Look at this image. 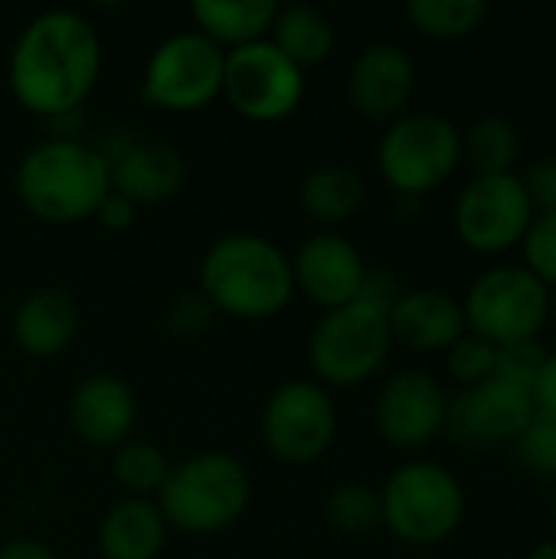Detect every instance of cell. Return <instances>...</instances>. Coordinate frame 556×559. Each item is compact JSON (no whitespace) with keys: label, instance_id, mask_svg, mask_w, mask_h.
Segmentation results:
<instances>
[{"label":"cell","instance_id":"obj_1","mask_svg":"<svg viewBox=\"0 0 556 559\" xmlns=\"http://www.w3.org/2000/svg\"><path fill=\"white\" fill-rule=\"evenodd\" d=\"M102 72V39L75 10H46L33 16L7 59V82L20 108L62 118L95 88Z\"/></svg>","mask_w":556,"mask_h":559},{"label":"cell","instance_id":"obj_2","mask_svg":"<svg viewBox=\"0 0 556 559\" xmlns=\"http://www.w3.org/2000/svg\"><path fill=\"white\" fill-rule=\"evenodd\" d=\"M13 190L29 216L69 226L95 216L111 193V177L98 147L79 138H49L20 157Z\"/></svg>","mask_w":556,"mask_h":559},{"label":"cell","instance_id":"obj_3","mask_svg":"<svg viewBox=\"0 0 556 559\" xmlns=\"http://www.w3.org/2000/svg\"><path fill=\"white\" fill-rule=\"evenodd\" d=\"M200 295L213 311L239 321L275 318L295 295L292 259L265 236L229 233L200 262Z\"/></svg>","mask_w":556,"mask_h":559},{"label":"cell","instance_id":"obj_4","mask_svg":"<svg viewBox=\"0 0 556 559\" xmlns=\"http://www.w3.org/2000/svg\"><path fill=\"white\" fill-rule=\"evenodd\" d=\"M154 498L167 531L210 537L242 521L252 501V478L239 459L226 452H200L170 465L167 481Z\"/></svg>","mask_w":556,"mask_h":559},{"label":"cell","instance_id":"obj_5","mask_svg":"<svg viewBox=\"0 0 556 559\" xmlns=\"http://www.w3.org/2000/svg\"><path fill=\"white\" fill-rule=\"evenodd\" d=\"M383 527L410 547H439L465 524V488L459 475L433 459H410L380 488Z\"/></svg>","mask_w":556,"mask_h":559},{"label":"cell","instance_id":"obj_6","mask_svg":"<svg viewBox=\"0 0 556 559\" xmlns=\"http://www.w3.org/2000/svg\"><path fill=\"white\" fill-rule=\"evenodd\" d=\"M459 164L462 131L436 111H403L383 128L377 144L383 183L406 200H419L449 183Z\"/></svg>","mask_w":556,"mask_h":559},{"label":"cell","instance_id":"obj_7","mask_svg":"<svg viewBox=\"0 0 556 559\" xmlns=\"http://www.w3.org/2000/svg\"><path fill=\"white\" fill-rule=\"evenodd\" d=\"M390 350V311L364 298L324 311L308 334V367L321 386L367 383L387 367Z\"/></svg>","mask_w":556,"mask_h":559},{"label":"cell","instance_id":"obj_8","mask_svg":"<svg viewBox=\"0 0 556 559\" xmlns=\"http://www.w3.org/2000/svg\"><path fill=\"white\" fill-rule=\"evenodd\" d=\"M459 301L465 328L495 347L534 341L551 324V288L521 262H495L482 269Z\"/></svg>","mask_w":556,"mask_h":559},{"label":"cell","instance_id":"obj_9","mask_svg":"<svg viewBox=\"0 0 556 559\" xmlns=\"http://www.w3.org/2000/svg\"><path fill=\"white\" fill-rule=\"evenodd\" d=\"M226 52L197 29H180L161 39L141 75V98L161 111H200L223 95Z\"/></svg>","mask_w":556,"mask_h":559},{"label":"cell","instance_id":"obj_10","mask_svg":"<svg viewBox=\"0 0 556 559\" xmlns=\"http://www.w3.org/2000/svg\"><path fill=\"white\" fill-rule=\"evenodd\" d=\"M534 219L521 174H472L452 206V229L475 255H508Z\"/></svg>","mask_w":556,"mask_h":559},{"label":"cell","instance_id":"obj_11","mask_svg":"<svg viewBox=\"0 0 556 559\" xmlns=\"http://www.w3.org/2000/svg\"><path fill=\"white\" fill-rule=\"evenodd\" d=\"M338 439V403L318 380H288L262 406V442L285 465H311Z\"/></svg>","mask_w":556,"mask_h":559},{"label":"cell","instance_id":"obj_12","mask_svg":"<svg viewBox=\"0 0 556 559\" xmlns=\"http://www.w3.org/2000/svg\"><path fill=\"white\" fill-rule=\"evenodd\" d=\"M223 98L249 121H282L305 98V69H298L269 36L226 52Z\"/></svg>","mask_w":556,"mask_h":559},{"label":"cell","instance_id":"obj_13","mask_svg":"<svg viewBox=\"0 0 556 559\" xmlns=\"http://www.w3.org/2000/svg\"><path fill=\"white\" fill-rule=\"evenodd\" d=\"M449 390L429 370H397L374 400L377 436L397 452H419L446 436Z\"/></svg>","mask_w":556,"mask_h":559},{"label":"cell","instance_id":"obj_14","mask_svg":"<svg viewBox=\"0 0 556 559\" xmlns=\"http://www.w3.org/2000/svg\"><path fill=\"white\" fill-rule=\"evenodd\" d=\"M534 423L531 393L511 386L498 377L449 393L446 436L469 452L514 445L521 432Z\"/></svg>","mask_w":556,"mask_h":559},{"label":"cell","instance_id":"obj_15","mask_svg":"<svg viewBox=\"0 0 556 559\" xmlns=\"http://www.w3.org/2000/svg\"><path fill=\"white\" fill-rule=\"evenodd\" d=\"M367 272L370 265L364 262L360 249L334 229L308 236L292 259L295 292H301L321 311H334L357 301Z\"/></svg>","mask_w":556,"mask_h":559},{"label":"cell","instance_id":"obj_16","mask_svg":"<svg viewBox=\"0 0 556 559\" xmlns=\"http://www.w3.org/2000/svg\"><path fill=\"white\" fill-rule=\"evenodd\" d=\"M98 151L108 164L111 190L128 197L134 206L164 203L187 180V164L180 151L164 141H147L128 131H115Z\"/></svg>","mask_w":556,"mask_h":559},{"label":"cell","instance_id":"obj_17","mask_svg":"<svg viewBox=\"0 0 556 559\" xmlns=\"http://www.w3.org/2000/svg\"><path fill=\"white\" fill-rule=\"evenodd\" d=\"M416 92V62L413 56L390 39L364 46L347 72V105L370 121H393L406 111Z\"/></svg>","mask_w":556,"mask_h":559},{"label":"cell","instance_id":"obj_18","mask_svg":"<svg viewBox=\"0 0 556 559\" xmlns=\"http://www.w3.org/2000/svg\"><path fill=\"white\" fill-rule=\"evenodd\" d=\"M138 419L134 390L115 373L85 377L69 396V426L88 449H118L131 439Z\"/></svg>","mask_w":556,"mask_h":559},{"label":"cell","instance_id":"obj_19","mask_svg":"<svg viewBox=\"0 0 556 559\" xmlns=\"http://www.w3.org/2000/svg\"><path fill=\"white\" fill-rule=\"evenodd\" d=\"M465 331L462 301L442 288H406L390 308L393 347L413 354H446Z\"/></svg>","mask_w":556,"mask_h":559},{"label":"cell","instance_id":"obj_20","mask_svg":"<svg viewBox=\"0 0 556 559\" xmlns=\"http://www.w3.org/2000/svg\"><path fill=\"white\" fill-rule=\"evenodd\" d=\"M82 324L79 301L66 288H36L13 311V341L29 357L62 354Z\"/></svg>","mask_w":556,"mask_h":559},{"label":"cell","instance_id":"obj_21","mask_svg":"<svg viewBox=\"0 0 556 559\" xmlns=\"http://www.w3.org/2000/svg\"><path fill=\"white\" fill-rule=\"evenodd\" d=\"M102 559H157L167 544V521L151 498H125L98 524Z\"/></svg>","mask_w":556,"mask_h":559},{"label":"cell","instance_id":"obj_22","mask_svg":"<svg viewBox=\"0 0 556 559\" xmlns=\"http://www.w3.org/2000/svg\"><path fill=\"white\" fill-rule=\"evenodd\" d=\"M279 13L275 0H193L190 16L193 29L216 43L223 52L259 43L269 36L272 20Z\"/></svg>","mask_w":556,"mask_h":559},{"label":"cell","instance_id":"obj_23","mask_svg":"<svg viewBox=\"0 0 556 559\" xmlns=\"http://www.w3.org/2000/svg\"><path fill=\"white\" fill-rule=\"evenodd\" d=\"M301 206L318 223H344L360 213L367 200V180L347 164H318L301 177Z\"/></svg>","mask_w":556,"mask_h":559},{"label":"cell","instance_id":"obj_24","mask_svg":"<svg viewBox=\"0 0 556 559\" xmlns=\"http://www.w3.org/2000/svg\"><path fill=\"white\" fill-rule=\"evenodd\" d=\"M269 39L298 66V69H311L318 62H324L334 52V23L324 10L308 7V3H295V7H279Z\"/></svg>","mask_w":556,"mask_h":559},{"label":"cell","instance_id":"obj_25","mask_svg":"<svg viewBox=\"0 0 556 559\" xmlns=\"http://www.w3.org/2000/svg\"><path fill=\"white\" fill-rule=\"evenodd\" d=\"M462 160L472 174H514L521 160V134L505 115H482L462 131Z\"/></svg>","mask_w":556,"mask_h":559},{"label":"cell","instance_id":"obj_26","mask_svg":"<svg viewBox=\"0 0 556 559\" xmlns=\"http://www.w3.org/2000/svg\"><path fill=\"white\" fill-rule=\"evenodd\" d=\"M488 16L485 0H410L406 3V20L410 26L439 43L465 39L472 36Z\"/></svg>","mask_w":556,"mask_h":559},{"label":"cell","instance_id":"obj_27","mask_svg":"<svg viewBox=\"0 0 556 559\" xmlns=\"http://www.w3.org/2000/svg\"><path fill=\"white\" fill-rule=\"evenodd\" d=\"M111 472H115V481L131 498H151L167 481L170 462H167V455L154 442L131 436L128 442H121L111 452Z\"/></svg>","mask_w":556,"mask_h":559},{"label":"cell","instance_id":"obj_28","mask_svg":"<svg viewBox=\"0 0 556 559\" xmlns=\"http://www.w3.org/2000/svg\"><path fill=\"white\" fill-rule=\"evenodd\" d=\"M324 521L331 524V531L347 534V537H360V534L383 527L380 491L364 481L338 485L324 501Z\"/></svg>","mask_w":556,"mask_h":559},{"label":"cell","instance_id":"obj_29","mask_svg":"<svg viewBox=\"0 0 556 559\" xmlns=\"http://www.w3.org/2000/svg\"><path fill=\"white\" fill-rule=\"evenodd\" d=\"M498 367V347L472 331H465L449 350H446V370L449 377L459 383V390L465 386H478L485 380L495 377Z\"/></svg>","mask_w":556,"mask_h":559},{"label":"cell","instance_id":"obj_30","mask_svg":"<svg viewBox=\"0 0 556 559\" xmlns=\"http://www.w3.org/2000/svg\"><path fill=\"white\" fill-rule=\"evenodd\" d=\"M521 265L544 282L551 292L556 288V213H534L524 239H521Z\"/></svg>","mask_w":556,"mask_h":559},{"label":"cell","instance_id":"obj_31","mask_svg":"<svg viewBox=\"0 0 556 559\" xmlns=\"http://www.w3.org/2000/svg\"><path fill=\"white\" fill-rule=\"evenodd\" d=\"M514 455L531 478L556 485V423L534 416V423L514 442Z\"/></svg>","mask_w":556,"mask_h":559},{"label":"cell","instance_id":"obj_32","mask_svg":"<svg viewBox=\"0 0 556 559\" xmlns=\"http://www.w3.org/2000/svg\"><path fill=\"white\" fill-rule=\"evenodd\" d=\"M547 354H551V347H544L541 337H534V341H518V344H505V347H498L495 377L531 393V386H534V380H537V373H541Z\"/></svg>","mask_w":556,"mask_h":559},{"label":"cell","instance_id":"obj_33","mask_svg":"<svg viewBox=\"0 0 556 559\" xmlns=\"http://www.w3.org/2000/svg\"><path fill=\"white\" fill-rule=\"evenodd\" d=\"M534 213H556V154L537 157L521 174Z\"/></svg>","mask_w":556,"mask_h":559},{"label":"cell","instance_id":"obj_34","mask_svg":"<svg viewBox=\"0 0 556 559\" xmlns=\"http://www.w3.org/2000/svg\"><path fill=\"white\" fill-rule=\"evenodd\" d=\"M216 311L210 308V301L197 292V295H180L170 308H167V328L177 334H197L210 324Z\"/></svg>","mask_w":556,"mask_h":559},{"label":"cell","instance_id":"obj_35","mask_svg":"<svg viewBox=\"0 0 556 559\" xmlns=\"http://www.w3.org/2000/svg\"><path fill=\"white\" fill-rule=\"evenodd\" d=\"M102 229H108V233H128L131 226H134V219H138V206L128 200V197H121V193H108L102 203H98V210H95V216H92Z\"/></svg>","mask_w":556,"mask_h":559},{"label":"cell","instance_id":"obj_36","mask_svg":"<svg viewBox=\"0 0 556 559\" xmlns=\"http://www.w3.org/2000/svg\"><path fill=\"white\" fill-rule=\"evenodd\" d=\"M531 403H534V416L537 419H551L556 423V350L547 354L534 386H531Z\"/></svg>","mask_w":556,"mask_h":559},{"label":"cell","instance_id":"obj_37","mask_svg":"<svg viewBox=\"0 0 556 559\" xmlns=\"http://www.w3.org/2000/svg\"><path fill=\"white\" fill-rule=\"evenodd\" d=\"M0 559H59L56 550L43 540L33 537H13L7 544H0Z\"/></svg>","mask_w":556,"mask_h":559},{"label":"cell","instance_id":"obj_38","mask_svg":"<svg viewBox=\"0 0 556 559\" xmlns=\"http://www.w3.org/2000/svg\"><path fill=\"white\" fill-rule=\"evenodd\" d=\"M524 559H556V537L554 540H541L537 547H531Z\"/></svg>","mask_w":556,"mask_h":559},{"label":"cell","instance_id":"obj_39","mask_svg":"<svg viewBox=\"0 0 556 559\" xmlns=\"http://www.w3.org/2000/svg\"><path fill=\"white\" fill-rule=\"evenodd\" d=\"M551 524H554V537H556V485H554V495H551Z\"/></svg>","mask_w":556,"mask_h":559},{"label":"cell","instance_id":"obj_40","mask_svg":"<svg viewBox=\"0 0 556 559\" xmlns=\"http://www.w3.org/2000/svg\"><path fill=\"white\" fill-rule=\"evenodd\" d=\"M551 324H556V288L551 292Z\"/></svg>","mask_w":556,"mask_h":559}]
</instances>
